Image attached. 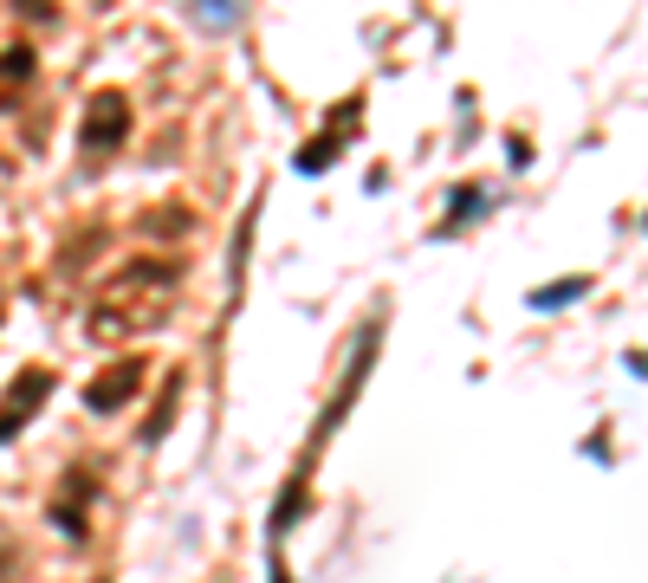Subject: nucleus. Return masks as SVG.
<instances>
[{"label": "nucleus", "instance_id": "nucleus-3", "mask_svg": "<svg viewBox=\"0 0 648 583\" xmlns=\"http://www.w3.org/2000/svg\"><path fill=\"white\" fill-rule=\"evenodd\" d=\"M137 383H144V357H124V363H110L98 383L85 389V409H92V415H110L117 402H130V395H137Z\"/></svg>", "mask_w": 648, "mask_h": 583}, {"label": "nucleus", "instance_id": "nucleus-4", "mask_svg": "<svg viewBox=\"0 0 648 583\" xmlns=\"http://www.w3.org/2000/svg\"><path fill=\"white\" fill-rule=\"evenodd\" d=\"M13 78H33V52L26 46H13L0 59V110H7V85H13Z\"/></svg>", "mask_w": 648, "mask_h": 583}, {"label": "nucleus", "instance_id": "nucleus-1", "mask_svg": "<svg viewBox=\"0 0 648 583\" xmlns=\"http://www.w3.org/2000/svg\"><path fill=\"white\" fill-rule=\"evenodd\" d=\"M46 395H52V370H26V377H13L7 402H0V441L20 435V422H33Z\"/></svg>", "mask_w": 648, "mask_h": 583}, {"label": "nucleus", "instance_id": "nucleus-2", "mask_svg": "<svg viewBox=\"0 0 648 583\" xmlns=\"http://www.w3.org/2000/svg\"><path fill=\"white\" fill-rule=\"evenodd\" d=\"M124 130H130V97L98 92L92 97V110H85V124H78V144L85 149H110Z\"/></svg>", "mask_w": 648, "mask_h": 583}]
</instances>
